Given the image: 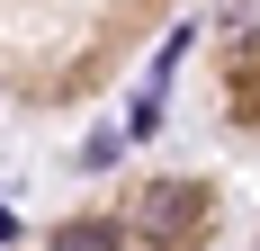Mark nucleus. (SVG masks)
Segmentation results:
<instances>
[{"instance_id":"nucleus-1","label":"nucleus","mask_w":260,"mask_h":251,"mask_svg":"<svg viewBox=\"0 0 260 251\" xmlns=\"http://www.w3.org/2000/svg\"><path fill=\"white\" fill-rule=\"evenodd\" d=\"M188 206H198V189H144V233H153V242H161V233H188V225H198Z\"/></svg>"},{"instance_id":"nucleus-2","label":"nucleus","mask_w":260,"mask_h":251,"mask_svg":"<svg viewBox=\"0 0 260 251\" xmlns=\"http://www.w3.org/2000/svg\"><path fill=\"white\" fill-rule=\"evenodd\" d=\"M54 251H117V233H108V225H63Z\"/></svg>"},{"instance_id":"nucleus-3","label":"nucleus","mask_w":260,"mask_h":251,"mask_svg":"<svg viewBox=\"0 0 260 251\" xmlns=\"http://www.w3.org/2000/svg\"><path fill=\"white\" fill-rule=\"evenodd\" d=\"M224 27L234 36H260V0H224Z\"/></svg>"}]
</instances>
